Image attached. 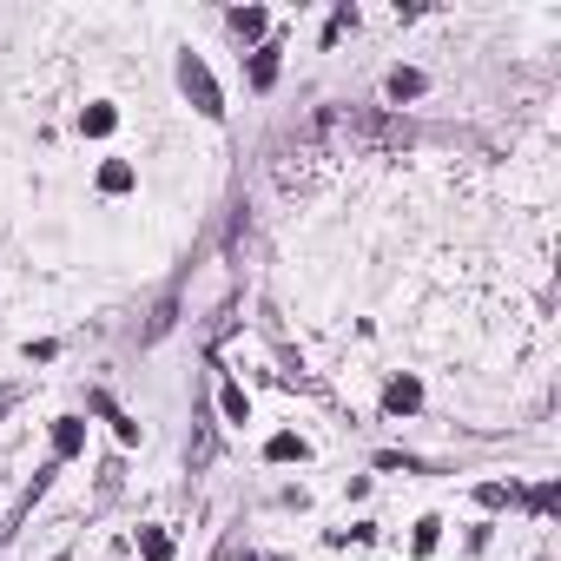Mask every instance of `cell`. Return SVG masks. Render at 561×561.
<instances>
[{
	"label": "cell",
	"mask_w": 561,
	"mask_h": 561,
	"mask_svg": "<svg viewBox=\"0 0 561 561\" xmlns=\"http://www.w3.org/2000/svg\"><path fill=\"white\" fill-rule=\"evenodd\" d=\"M179 87H185V99H192L205 119H218L225 113V93H218V80H212V66L198 60V54H179Z\"/></svg>",
	"instance_id": "obj_1"
},
{
	"label": "cell",
	"mask_w": 561,
	"mask_h": 561,
	"mask_svg": "<svg viewBox=\"0 0 561 561\" xmlns=\"http://www.w3.org/2000/svg\"><path fill=\"white\" fill-rule=\"evenodd\" d=\"M80 449H87V423H80V416H60V423H54V463H66V456H80Z\"/></svg>",
	"instance_id": "obj_2"
},
{
	"label": "cell",
	"mask_w": 561,
	"mask_h": 561,
	"mask_svg": "<svg viewBox=\"0 0 561 561\" xmlns=\"http://www.w3.org/2000/svg\"><path fill=\"white\" fill-rule=\"evenodd\" d=\"M423 87H430V80H423V73H416V66H397V73H389V80H383V93H389V99H397V106H403V99H423Z\"/></svg>",
	"instance_id": "obj_3"
},
{
	"label": "cell",
	"mask_w": 561,
	"mask_h": 561,
	"mask_svg": "<svg viewBox=\"0 0 561 561\" xmlns=\"http://www.w3.org/2000/svg\"><path fill=\"white\" fill-rule=\"evenodd\" d=\"M383 403H389L397 416H410V410H423V383H416V377H397V383L383 389Z\"/></svg>",
	"instance_id": "obj_4"
},
{
	"label": "cell",
	"mask_w": 561,
	"mask_h": 561,
	"mask_svg": "<svg viewBox=\"0 0 561 561\" xmlns=\"http://www.w3.org/2000/svg\"><path fill=\"white\" fill-rule=\"evenodd\" d=\"M264 456H271V463H304L311 449H304V436L284 430V436H271V443H264Z\"/></svg>",
	"instance_id": "obj_5"
},
{
	"label": "cell",
	"mask_w": 561,
	"mask_h": 561,
	"mask_svg": "<svg viewBox=\"0 0 561 561\" xmlns=\"http://www.w3.org/2000/svg\"><path fill=\"white\" fill-rule=\"evenodd\" d=\"M113 126H119V113H113V106H87V113H80V132H87V139H106Z\"/></svg>",
	"instance_id": "obj_6"
},
{
	"label": "cell",
	"mask_w": 561,
	"mask_h": 561,
	"mask_svg": "<svg viewBox=\"0 0 561 561\" xmlns=\"http://www.w3.org/2000/svg\"><path fill=\"white\" fill-rule=\"evenodd\" d=\"M93 410L119 430V443H139V423H132V416H119V410H113V397H93Z\"/></svg>",
	"instance_id": "obj_7"
},
{
	"label": "cell",
	"mask_w": 561,
	"mask_h": 561,
	"mask_svg": "<svg viewBox=\"0 0 561 561\" xmlns=\"http://www.w3.org/2000/svg\"><path fill=\"white\" fill-rule=\"evenodd\" d=\"M271 80H278V46H258V54H251V87H271Z\"/></svg>",
	"instance_id": "obj_8"
},
{
	"label": "cell",
	"mask_w": 561,
	"mask_h": 561,
	"mask_svg": "<svg viewBox=\"0 0 561 561\" xmlns=\"http://www.w3.org/2000/svg\"><path fill=\"white\" fill-rule=\"evenodd\" d=\"M99 192H132V165L126 159H106V165H99Z\"/></svg>",
	"instance_id": "obj_9"
},
{
	"label": "cell",
	"mask_w": 561,
	"mask_h": 561,
	"mask_svg": "<svg viewBox=\"0 0 561 561\" xmlns=\"http://www.w3.org/2000/svg\"><path fill=\"white\" fill-rule=\"evenodd\" d=\"M139 555L146 561H165V555H172V535H165V529H139Z\"/></svg>",
	"instance_id": "obj_10"
},
{
	"label": "cell",
	"mask_w": 561,
	"mask_h": 561,
	"mask_svg": "<svg viewBox=\"0 0 561 561\" xmlns=\"http://www.w3.org/2000/svg\"><path fill=\"white\" fill-rule=\"evenodd\" d=\"M231 27L245 33V40H258V33H264V7H238V13H231Z\"/></svg>",
	"instance_id": "obj_11"
},
{
	"label": "cell",
	"mask_w": 561,
	"mask_h": 561,
	"mask_svg": "<svg viewBox=\"0 0 561 561\" xmlns=\"http://www.w3.org/2000/svg\"><path fill=\"white\" fill-rule=\"evenodd\" d=\"M436 535H443V522L423 515V522H416V535H410V548H416V555H430V548H436Z\"/></svg>",
	"instance_id": "obj_12"
},
{
	"label": "cell",
	"mask_w": 561,
	"mask_h": 561,
	"mask_svg": "<svg viewBox=\"0 0 561 561\" xmlns=\"http://www.w3.org/2000/svg\"><path fill=\"white\" fill-rule=\"evenodd\" d=\"M225 416H231V423L251 416V403H245V389H238V383H225Z\"/></svg>",
	"instance_id": "obj_13"
},
{
	"label": "cell",
	"mask_w": 561,
	"mask_h": 561,
	"mask_svg": "<svg viewBox=\"0 0 561 561\" xmlns=\"http://www.w3.org/2000/svg\"><path fill=\"white\" fill-rule=\"evenodd\" d=\"M475 502H482V508H502L508 489H502V482H482V489H475Z\"/></svg>",
	"instance_id": "obj_14"
},
{
	"label": "cell",
	"mask_w": 561,
	"mask_h": 561,
	"mask_svg": "<svg viewBox=\"0 0 561 561\" xmlns=\"http://www.w3.org/2000/svg\"><path fill=\"white\" fill-rule=\"evenodd\" d=\"M0 410H7V403H0Z\"/></svg>",
	"instance_id": "obj_15"
}]
</instances>
